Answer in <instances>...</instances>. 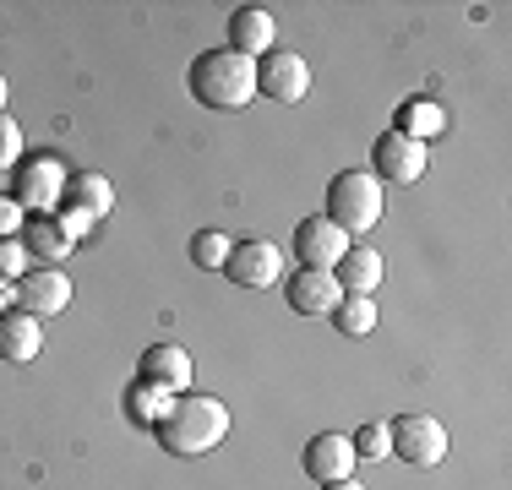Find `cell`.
<instances>
[{
  "instance_id": "cell-1",
  "label": "cell",
  "mask_w": 512,
  "mask_h": 490,
  "mask_svg": "<svg viewBox=\"0 0 512 490\" xmlns=\"http://www.w3.org/2000/svg\"><path fill=\"white\" fill-rule=\"evenodd\" d=\"M153 436L175 458H202L229 436V403H218L213 392H175L164 420L153 425Z\"/></svg>"
},
{
  "instance_id": "cell-2",
  "label": "cell",
  "mask_w": 512,
  "mask_h": 490,
  "mask_svg": "<svg viewBox=\"0 0 512 490\" xmlns=\"http://www.w3.org/2000/svg\"><path fill=\"white\" fill-rule=\"evenodd\" d=\"M186 88L202 109H246L256 98V60H246L240 49H202L186 71Z\"/></svg>"
},
{
  "instance_id": "cell-3",
  "label": "cell",
  "mask_w": 512,
  "mask_h": 490,
  "mask_svg": "<svg viewBox=\"0 0 512 490\" xmlns=\"http://www.w3.org/2000/svg\"><path fill=\"white\" fill-rule=\"evenodd\" d=\"M382 202H387V186L371 175V169H344V175L327 186V224L344 229V235H365V229L382 224Z\"/></svg>"
},
{
  "instance_id": "cell-4",
  "label": "cell",
  "mask_w": 512,
  "mask_h": 490,
  "mask_svg": "<svg viewBox=\"0 0 512 490\" xmlns=\"http://www.w3.org/2000/svg\"><path fill=\"white\" fill-rule=\"evenodd\" d=\"M387 441H393V458L414 463V469H436L447 458V425L436 414H404V420L387 425Z\"/></svg>"
},
{
  "instance_id": "cell-5",
  "label": "cell",
  "mask_w": 512,
  "mask_h": 490,
  "mask_svg": "<svg viewBox=\"0 0 512 490\" xmlns=\"http://www.w3.org/2000/svg\"><path fill=\"white\" fill-rule=\"evenodd\" d=\"M425 164H431V147L404 137V131H382L371 147V175L382 180V186H414V180L425 175Z\"/></svg>"
},
{
  "instance_id": "cell-6",
  "label": "cell",
  "mask_w": 512,
  "mask_h": 490,
  "mask_svg": "<svg viewBox=\"0 0 512 490\" xmlns=\"http://www.w3.org/2000/svg\"><path fill=\"white\" fill-rule=\"evenodd\" d=\"M17 207H33V218L55 213L60 202H66V169H60V158L50 153H33L17 164Z\"/></svg>"
},
{
  "instance_id": "cell-7",
  "label": "cell",
  "mask_w": 512,
  "mask_h": 490,
  "mask_svg": "<svg viewBox=\"0 0 512 490\" xmlns=\"http://www.w3.org/2000/svg\"><path fill=\"white\" fill-rule=\"evenodd\" d=\"M256 93L278 98V104H300V98L311 93L306 55H295V49H267V55L256 60Z\"/></svg>"
},
{
  "instance_id": "cell-8",
  "label": "cell",
  "mask_w": 512,
  "mask_h": 490,
  "mask_svg": "<svg viewBox=\"0 0 512 490\" xmlns=\"http://www.w3.org/2000/svg\"><path fill=\"white\" fill-rule=\"evenodd\" d=\"M224 278L240 289H267V284L284 278V251H278L273 240H240V245H229Z\"/></svg>"
},
{
  "instance_id": "cell-9",
  "label": "cell",
  "mask_w": 512,
  "mask_h": 490,
  "mask_svg": "<svg viewBox=\"0 0 512 490\" xmlns=\"http://www.w3.org/2000/svg\"><path fill=\"white\" fill-rule=\"evenodd\" d=\"M71 305V278L60 267H28L17 278V311L28 316H60Z\"/></svg>"
},
{
  "instance_id": "cell-10",
  "label": "cell",
  "mask_w": 512,
  "mask_h": 490,
  "mask_svg": "<svg viewBox=\"0 0 512 490\" xmlns=\"http://www.w3.org/2000/svg\"><path fill=\"white\" fill-rule=\"evenodd\" d=\"M344 251H349V235H344V229H333L327 218H300V229H295V256H300V267L333 273V267L344 262Z\"/></svg>"
},
{
  "instance_id": "cell-11",
  "label": "cell",
  "mask_w": 512,
  "mask_h": 490,
  "mask_svg": "<svg viewBox=\"0 0 512 490\" xmlns=\"http://www.w3.org/2000/svg\"><path fill=\"white\" fill-rule=\"evenodd\" d=\"M284 300L295 316H333L338 300H344V289H338L333 273H316V267H300V273H289L284 284Z\"/></svg>"
},
{
  "instance_id": "cell-12",
  "label": "cell",
  "mask_w": 512,
  "mask_h": 490,
  "mask_svg": "<svg viewBox=\"0 0 512 490\" xmlns=\"http://www.w3.org/2000/svg\"><path fill=\"white\" fill-rule=\"evenodd\" d=\"M300 463H306V474L316 485H333V480H355V447H349V436L338 431H322L306 441V452H300Z\"/></svg>"
},
{
  "instance_id": "cell-13",
  "label": "cell",
  "mask_w": 512,
  "mask_h": 490,
  "mask_svg": "<svg viewBox=\"0 0 512 490\" xmlns=\"http://www.w3.org/2000/svg\"><path fill=\"white\" fill-rule=\"evenodd\" d=\"M137 376L153 387H164V392H186L191 387V354L180 349V343H153V349H142Z\"/></svg>"
},
{
  "instance_id": "cell-14",
  "label": "cell",
  "mask_w": 512,
  "mask_h": 490,
  "mask_svg": "<svg viewBox=\"0 0 512 490\" xmlns=\"http://www.w3.org/2000/svg\"><path fill=\"white\" fill-rule=\"evenodd\" d=\"M273 39H278V22L267 6H240L229 17V49H240L246 60H262L273 49Z\"/></svg>"
},
{
  "instance_id": "cell-15",
  "label": "cell",
  "mask_w": 512,
  "mask_h": 490,
  "mask_svg": "<svg viewBox=\"0 0 512 490\" xmlns=\"http://www.w3.org/2000/svg\"><path fill=\"white\" fill-rule=\"evenodd\" d=\"M44 349V322L28 311H6L0 316V360L6 365H33Z\"/></svg>"
},
{
  "instance_id": "cell-16",
  "label": "cell",
  "mask_w": 512,
  "mask_h": 490,
  "mask_svg": "<svg viewBox=\"0 0 512 490\" xmlns=\"http://www.w3.org/2000/svg\"><path fill=\"white\" fill-rule=\"evenodd\" d=\"M22 245H28V256H33L39 267H60V262L71 256V245H77V240L60 229V218L44 213V218H28V224H22Z\"/></svg>"
},
{
  "instance_id": "cell-17",
  "label": "cell",
  "mask_w": 512,
  "mask_h": 490,
  "mask_svg": "<svg viewBox=\"0 0 512 490\" xmlns=\"http://www.w3.org/2000/svg\"><path fill=\"white\" fill-rule=\"evenodd\" d=\"M333 278L344 294H376V284H382V256L371 245H349L344 262L333 267Z\"/></svg>"
},
{
  "instance_id": "cell-18",
  "label": "cell",
  "mask_w": 512,
  "mask_h": 490,
  "mask_svg": "<svg viewBox=\"0 0 512 490\" xmlns=\"http://www.w3.org/2000/svg\"><path fill=\"white\" fill-rule=\"evenodd\" d=\"M66 202L82 207L93 224H104V218L115 213V186H109L104 175H77V180H66Z\"/></svg>"
},
{
  "instance_id": "cell-19",
  "label": "cell",
  "mask_w": 512,
  "mask_h": 490,
  "mask_svg": "<svg viewBox=\"0 0 512 490\" xmlns=\"http://www.w3.org/2000/svg\"><path fill=\"white\" fill-rule=\"evenodd\" d=\"M169 398H175V392H164V387H153V382H142V376H137V382L126 387V420L142 425V431H153V425L164 420Z\"/></svg>"
},
{
  "instance_id": "cell-20",
  "label": "cell",
  "mask_w": 512,
  "mask_h": 490,
  "mask_svg": "<svg viewBox=\"0 0 512 490\" xmlns=\"http://www.w3.org/2000/svg\"><path fill=\"white\" fill-rule=\"evenodd\" d=\"M333 327L344 338H365L376 327V300H371V294H344L338 311H333Z\"/></svg>"
},
{
  "instance_id": "cell-21",
  "label": "cell",
  "mask_w": 512,
  "mask_h": 490,
  "mask_svg": "<svg viewBox=\"0 0 512 490\" xmlns=\"http://www.w3.org/2000/svg\"><path fill=\"white\" fill-rule=\"evenodd\" d=\"M191 262L207 267V273H224V262H229V235L224 229H197V235H191Z\"/></svg>"
},
{
  "instance_id": "cell-22",
  "label": "cell",
  "mask_w": 512,
  "mask_h": 490,
  "mask_svg": "<svg viewBox=\"0 0 512 490\" xmlns=\"http://www.w3.org/2000/svg\"><path fill=\"white\" fill-rule=\"evenodd\" d=\"M442 126H447V115H442L436 104H409V109H404V126H398V131H404V137H414V142H425V147H431V137H436Z\"/></svg>"
},
{
  "instance_id": "cell-23",
  "label": "cell",
  "mask_w": 512,
  "mask_h": 490,
  "mask_svg": "<svg viewBox=\"0 0 512 490\" xmlns=\"http://www.w3.org/2000/svg\"><path fill=\"white\" fill-rule=\"evenodd\" d=\"M349 447H355V458H387L393 452V441H387V425H360L355 436H349Z\"/></svg>"
},
{
  "instance_id": "cell-24",
  "label": "cell",
  "mask_w": 512,
  "mask_h": 490,
  "mask_svg": "<svg viewBox=\"0 0 512 490\" xmlns=\"http://www.w3.org/2000/svg\"><path fill=\"white\" fill-rule=\"evenodd\" d=\"M28 267H33L28 245H22V240H0V284H17Z\"/></svg>"
},
{
  "instance_id": "cell-25",
  "label": "cell",
  "mask_w": 512,
  "mask_h": 490,
  "mask_svg": "<svg viewBox=\"0 0 512 490\" xmlns=\"http://www.w3.org/2000/svg\"><path fill=\"white\" fill-rule=\"evenodd\" d=\"M22 164V126L11 115H0V169H17Z\"/></svg>"
},
{
  "instance_id": "cell-26",
  "label": "cell",
  "mask_w": 512,
  "mask_h": 490,
  "mask_svg": "<svg viewBox=\"0 0 512 490\" xmlns=\"http://www.w3.org/2000/svg\"><path fill=\"white\" fill-rule=\"evenodd\" d=\"M22 207H17V196H0V240H22Z\"/></svg>"
},
{
  "instance_id": "cell-27",
  "label": "cell",
  "mask_w": 512,
  "mask_h": 490,
  "mask_svg": "<svg viewBox=\"0 0 512 490\" xmlns=\"http://www.w3.org/2000/svg\"><path fill=\"white\" fill-rule=\"evenodd\" d=\"M55 218H60V229H66L71 240H82V235L93 229V218L82 213V207H71V202H60V207H55Z\"/></svg>"
},
{
  "instance_id": "cell-28",
  "label": "cell",
  "mask_w": 512,
  "mask_h": 490,
  "mask_svg": "<svg viewBox=\"0 0 512 490\" xmlns=\"http://www.w3.org/2000/svg\"><path fill=\"white\" fill-rule=\"evenodd\" d=\"M17 311V284H0V316Z\"/></svg>"
},
{
  "instance_id": "cell-29",
  "label": "cell",
  "mask_w": 512,
  "mask_h": 490,
  "mask_svg": "<svg viewBox=\"0 0 512 490\" xmlns=\"http://www.w3.org/2000/svg\"><path fill=\"white\" fill-rule=\"evenodd\" d=\"M322 490H365L360 480H333V485H322Z\"/></svg>"
},
{
  "instance_id": "cell-30",
  "label": "cell",
  "mask_w": 512,
  "mask_h": 490,
  "mask_svg": "<svg viewBox=\"0 0 512 490\" xmlns=\"http://www.w3.org/2000/svg\"><path fill=\"white\" fill-rule=\"evenodd\" d=\"M6 98H11V82L0 77V115H6Z\"/></svg>"
}]
</instances>
